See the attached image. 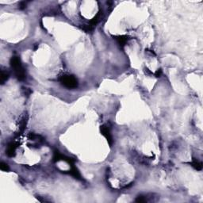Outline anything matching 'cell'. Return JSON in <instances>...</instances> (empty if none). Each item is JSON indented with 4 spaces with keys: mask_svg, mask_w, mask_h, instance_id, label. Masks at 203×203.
I'll list each match as a JSON object with an SVG mask.
<instances>
[{
    "mask_svg": "<svg viewBox=\"0 0 203 203\" xmlns=\"http://www.w3.org/2000/svg\"><path fill=\"white\" fill-rule=\"evenodd\" d=\"M9 73H8V71H4V70H1V74H0V82H1V84H4L7 79H9Z\"/></svg>",
    "mask_w": 203,
    "mask_h": 203,
    "instance_id": "9",
    "label": "cell"
},
{
    "mask_svg": "<svg viewBox=\"0 0 203 203\" xmlns=\"http://www.w3.org/2000/svg\"><path fill=\"white\" fill-rule=\"evenodd\" d=\"M28 121V115L27 114H24L22 117L19 120V132L23 133L25 131L26 128V125H27Z\"/></svg>",
    "mask_w": 203,
    "mask_h": 203,
    "instance_id": "6",
    "label": "cell"
},
{
    "mask_svg": "<svg viewBox=\"0 0 203 203\" xmlns=\"http://www.w3.org/2000/svg\"><path fill=\"white\" fill-rule=\"evenodd\" d=\"M64 160L67 163H70L71 165H73L75 163V159H71V158L68 157V156H64L63 154H61V152H59L58 150H56L54 152V155H53V161L54 162H58V161Z\"/></svg>",
    "mask_w": 203,
    "mask_h": 203,
    "instance_id": "3",
    "label": "cell"
},
{
    "mask_svg": "<svg viewBox=\"0 0 203 203\" xmlns=\"http://www.w3.org/2000/svg\"><path fill=\"white\" fill-rule=\"evenodd\" d=\"M161 73H162L161 70H157V71H156V73H155V75H156V77H160Z\"/></svg>",
    "mask_w": 203,
    "mask_h": 203,
    "instance_id": "15",
    "label": "cell"
},
{
    "mask_svg": "<svg viewBox=\"0 0 203 203\" xmlns=\"http://www.w3.org/2000/svg\"><path fill=\"white\" fill-rule=\"evenodd\" d=\"M100 131H101V133L103 134V137L106 138L107 142H108V144L110 145V146L111 147L113 144V140L109 126H107L106 125H103L100 128Z\"/></svg>",
    "mask_w": 203,
    "mask_h": 203,
    "instance_id": "4",
    "label": "cell"
},
{
    "mask_svg": "<svg viewBox=\"0 0 203 203\" xmlns=\"http://www.w3.org/2000/svg\"><path fill=\"white\" fill-rule=\"evenodd\" d=\"M11 66L13 69L14 72H15V75L17 79L20 81L24 80L26 79V71H25V68L22 65L20 58L19 57L14 56V57H11Z\"/></svg>",
    "mask_w": 203,
    "mask_h": 203,
    "instance_id": "1",
    "label": "cell"
},
{
    "mask_svg": "<svg viewBox=\"0 0 203 203\" xmlns=\"http://www.w3.org/2000/svg\"><path fill=\"white\" fill-rule=\"evenodd\" d=\"M68 174H69L70 176H71L72 177H74L76 180H82V177H81V175L79 173V171H78V169L75 167V166L73 165H71V169L68 171V172H67Z\"/></svg>",
    "mask_w": 203,
    "mask_h": 203,
    "instance_id": "8",
    "label": "cell"
},
{
    "mask_svg": "<svg viewBox=\"0 0 203 203\" xmlns=\"http://www.w3.org/2000/svg\"><path fill=\"white\" fill-rule=\"evenodd\" d=\"M190 164H191V166H192L193 167H194V169H196L197 171H201V169H202V163L200 162V161L194 159L193 162L190 163Z\"/></svg>",
    "mask_w": 203,
    "mask_h": 203,
    "instance_id": "11",
    "label": "cell"
},
{
    "mask_svg": "<svg viewBox=\"0 0 203 203\" xmlns=\"http://www.w3.org/2000/svg\"><path fill=\"white\" fill-rule=\"evenodd\" d=\"M26 7V2H21L19 3V9L24 10Z\"/></svg>",
    "mask_w": 203,
    "mask_h": 203,
    "instance_id": "14",
    "label": "cell"
},
{
    "mask_svg": "<svg viewBox=\"0 0 203 203\" xmlns=\"http://www.w3.org/2000/svg\"><path fill=\"white\" fill-rule=\"evenodd\" d=\"M135 201H137V202H140V203H144V202H148V200L147 199L146 196L139 195L137 197V198L135 199Z\"/></svg>",
    "mask_w": 203,
    "mask_h": 203,
    "instance_id": "12",
    "label": "cell"
},
{
    "mask_svg": "<svg viewBox=\"0 0 203 203\" xmlns=\"http://www.w3.org/2000/svg\"><path fill=\"white\" fill-rule=\"evenodd\" d=\"M102 15H103V11H99V13L94 17V19L90 21V24H89V25H90L91 27H93V26H95L96 24H98V22L100 21L101 18H102Z\"/></svg>",
    "mask_w": 203,
    "mask_h": 203,
    "instance_id": "10",
    "label": "cell"
},
{
    "mask_svg": "<svg viewBox=\"0 0 203 203\" xmlns=\"http://www.w3.org/2000/svg\"><path fill=\"white\" fill-rule=\"evenodd\" d=\"M18 145H19V144L16 142L10 143L6 147V156H9V157H14L15 156V153H16V149L18 148Z\"/></svg>",
    "mask_w": 203,
    "mask_h": 203,
    "instance_id": "5",
    "label": "cell"
},
{
    "mask_svg": "<svg viewBox=\"0 0 203 203\" xmlns=\"http://www.w3.org/2000/svg\"><path fill=\"white\" fill-rule=\"evenodd\" d=\"M0 169L3 171H9V167L4 162H1V163H0Z\"/></svg>",
    "mask_w": 203,
    "mask_h": 203,
    "instance_id": "13",
    "label": "cell"
},
{
    "mask_svg": "<svg viewBox=\"0 0 203 203\" xmlns=\"http://www.w3.org/2000/svg\"><path fill=\"white\" fill-rule=\"evenodd\" d=\"M60 82L64 87L68 89H75L78 87V80L74 75L64 74L60 78Z\"/></svg>",
    "mask_w": 203,
    "mask_h": 203,
    "instance_id": "2",
    "label": "cell"
},
{
    "mask_svg": "<svg viewBox=\"0 0 203 203\" xmlns=\"http://www.w3.org/2000/svg\"><path fill=\"white\" fill-rule=\"evenodd\" d=\"M114 39L117 40V44L119 45L121 47H124L128 43L129 40V37L125 36V35H121V36H116V37H114Z\"/></svg>",
    "mask_w": 203,
    "mask_h": 203,
    "instance_id": "7",
    "label": "cell"
}]
</instances>
